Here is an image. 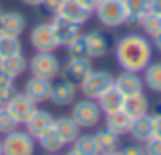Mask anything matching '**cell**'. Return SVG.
I'll return each mask as SVG.
<instances>
[{"label":"cell","mask_w":161,"mask_h":155,"mask_svg":"<svg viewBox=\"0 0 161 155\" xmlns=\"http://www.w3.org/2000/svg\"><path fill=\"white\" fill-rule=\"evenodd\" d=\"M114 51H116V61L121 66V70L142 74V70L152 62L153 44L150 42L146 34L129 32V34H123L116 42Z\"/></svg>","instance_id":"1"},{"label":"cell","mask_w":161,"mask_h":155,"mask_svg":"<svg viewBox=\"0 0 161 155\" xmlns=\"http://www.w3.org/2000/svg\"><path fill=\"white\" fill-rule=\"evenodd\" d=\"M93 13L106 29H119L127 25V8L123 0H101Z\"/></svg>","instance_id":"2"},{"label":"cell","mask_w":161,"mask_h":155,"mask_svg":"<svg viewBox=\"0 0 161 155\" xmlns=\"http://www.w3.org/2000/svg\"><path fill=\"white\" fill-rule=\"evenodd\" d=\"M61 61L55 55V51H36L29 59V72L31 76L44 78V80H57L61 76Z\"/></svg>","instance_id":"3"},{"label":"cell","mask_w":161,"mask_h":155,"mask_svg":"<svg viewBox=\"0 0 161 155\" xmlns=\"http://www.w3.org/2000/svg\"><path fill=\"white\" fill-rule=\"evenodd\" d=\"M70 117L82 127V129H93L99 127L103 121V112L93 99H76L70 106Z\"/></svg>","instance_id":"4"},{"label":"cell","mask_w":161,"mask_h":155,"mask_svg":"<svg viewBox=\"0 0 161 155\" xmlns=\"http://www.w3.org/2000/svg\"><path fill=\"white\" fill-rule=\"evenodd\" d=\"M36 140L25 131L15 129L2 136V155H34Z\"/></svg>","instance_id":"5"},{"label":"cell","mask_w":161,"mask_h":155,"mask_svg":"<svg viewBox=\"0 0 161 155\" xmlns=\"http://www.w3.org/2000/svg\"><path fill=\"white\" fill-rule=\"evenodd\" d=\"M114 85V76L108 72V70H103V68H93L87 78L78 85L80 93H82V97L86 99H93L97 100L106 89H110Z\"/></svg>","instance_id":"6"},{"label":"cell","mask_w":161,"mask_h":155,"mask_svg":"<svg viewBox=\"0 0 161 155\" xmlns=\"http://www.w3.org/2000/svg\"><path fill=\"white\" fill-rule=\"evenodd\" d=\"M29 44L34 51H57L59 44L53 32V27L49 21L38 23L31 29L29 32Z\"/></svg>","instance_id":"7"},{"label":"cell","mask_w":161,"mask_h":155,"mask_svg":"<svg viewBox=\"0 0 161 155\" xmlns=\"http://www.w3.org/2000/svg\"><path fill=\"white\" fill-rule=\"evenodd\" d=\"M93 70V62L91 59H74V57H68L66 62L61 66V76L63 80L74 83V85H80L86 78L87 74Z\"/></svg>","instance_id":"8"},{"label":"cell","mask_w":161,"mask_h":155,"mask_svg":"<svg viewBox=\"0 0 161 155\" xmlns=\"http://www.w3.org/2000/svg\"><path fill=\"white\" fill-rule=\"evenodd\" d=\"M4 108H6V110L10 112V115L17 121V125H25V123L34 115V112L38 110V104H36L34 100H31L23 91H19Z\"/></svg>","instance_id":"9"},{"label":"cell","mask_w":161,"mask_h":155,"mask_svg":"<svg viewBox=\"0 0 161 155\" xmlns=\"http://www.w3.org/2000/svg\"><path fill=\"white\" fill-rule=\"evenodd\" d=\"M78 99V85L66 82V80H53L51 83V97H49V102L57 108H66V106H72V102Z\"/></svg>","instance_id":"10"},{"label":"cell","mask_w":161,"mask_h":155,"mask_svg":"<svg viewBox=\"0 0 161 155\" xmlns=\"http://www.w3.org/2000/svg\"><path fill=\"white\" fill-rule=\"evenodd\" d=\"M51 27H53V32H55V38H57V44L59 47H66L74 38H78L82 34V25L78 23H72L61 15H55L51 17Z\"/></svg>","instance_id":"11"},{"label":"cell","mask_w":161,"mask_h":155,"mask_svg":"<svg viewBox=\"0 0 161 155\" xmlns=\"http://www.w3.org/2000/svg\"><path fill=\"white\" fill-rule=\"evenodd\" d=\"M51 83L49 80H44V78H36V76H31L27 78V82L23 85V93L34 100L36 104H44V102H49V97H51Z\"/></svg>","instance_id":"12"},{"label":"cell","mask_w":161,"mask_h":155,"mask_svg":"<svg viewBox=\"0 0 161 155\" xmlns=\"http://www.w3.org/2000/svg\"><path fill=\"white\" fill-rule=\"evenodd\" d=\"M27 30V17L21 12H2L0 15V36L19 38Z\"/></svg>","instance_id":"13"},{"label":"cell","mask_w":161,"mask_h":155,"mask_svg":"<svg viewBox=\"0 0 161 155\" xmlns=\"http://www.w3.org/2000/svg\"><path fill=\"white\" fill-rule=\"evenodd\" d=\"M114 87L123 95H136L142 93L144 89V82H142V76L138 72H129V70H121V74L114 76Z\"/></svg>","instance_id":"14"},{"label":"cell","mask_w":161,"mask_h":155,"mask_svg":"<svg viewBox=\"0 0 161 155\" xmlns=\"http://www.w3.org/2000/svg\"><path fill=\"white\" fill-rule=\"evenodd\" d=\"M57 15L72 21V23H78V25H86L91 17H93V12L87 10L86 6H82L78 0H63V4L59 6V12Z\"/></svg>","instance_id":"15"},{"label":"cell","mask_w":161,"mask_h":155,"mask_svg":"<svg viewBox=\"0 0 161 155\" xmlns=\"http://www.w3.org/2000/svg\"><path fill=\"white\" fill-rule=\"evenodd\" d=\"M53 119H55V117H53L47 110H40V108H38V110L34 112V115H32L23 127H25V131L36 140L38 136H42L44 132H47V131L53 127Z\"/></svg>","instance_id":"16"},{"label":"cell","mask_w":161,"mask_h":155,"mask_svg":"<svg viewBox=\"0 0 161 155\" xmlns=\"http://www.w3.org/2000/svg\"><path fill=\"white\" fill-rule=\"evenodd\" d=\"M27 70H29V59L23 53H15V55L0 59V72L14 78V80L21 78Z\"/></svg>","instance_id":"17"},{"label":"cell","mask_w":161,"mask_h":155,"mask_svg":"<svg viewBox=\"0 0 161 155\" xmlns=\"http://www.w3.org/2000/svg\"><path fill=\"white\" fill-rule=\"evenodd\" d=\"M53 131L68 144H72L80 134H82V127H80L70 115H61V117H55L53 119Z\"/></svg>","instance_id":"18"},{"label":"cell","mask_w":161,"mask_h":155,"mask_svg":"<svg viewBox=\"0 0 161 155\" xmlns=\"http://www.w3.org/2000/svg\"><path fill=\"white\" fill-rule=\"evenodd\" d=\"M129 136L135 140V142H140L144 144L146 140H150L153 136V123H152V115L146 114V115H140V117H135L133 123H131V129H129Z\"/></svg>","instance_id":"19"},{"label":"cell","mask_w":161,"mask_h":155,"mask_svg":"<svg viewBox=\"0 0 161 155\" xmlns=\"http://www.w3.org/2000/svg\"><path fill=\"white\" fill-rule=\"evenodd\" d=\"M131 123H133V117L127 112H123V110H116V112L104 114V127H108L110 131H114L119 136L129 134Z\"/></svg>","instance_id":"20"},{"label":"cell","mask_w":161,"mask_h":155,"mask_svg":"<svg viewBox=\"0 0 161 155\" xmlns=\"http://www.w3.org/2000/svg\"><path fill=\"white\" fill-rule=\"evenodd\" d=\"M87 38V47H89V59L91 61H97V59H103L108 55V49H110V44H108V38L101 32V30H91L86 34Z\"/></svg>","instance_id":"21"},{"label":"cell","mask_w":161,"mask_h":155,"mask_svg":"<svg viewBox=\"0 0 161 155\" xmlns=\"http://www.w3.org/2000/svg\"><path fill=\"white\" fill-rule=\"evenodd\" d=\"M123 112H127L133 119L150 114V100L144 93H136V95H129L123 100Z\"/></svg>","instance_id":"22"},{"label":"cell","mask_w":161,"mask_h":155,"mask_svg":"<svg viewBox=\"0 0 161 155\" xmlns=\"http://www.w3.org/2000/svg\"><path fill=\"white\" fill-rule=\"evenodd\" d=\"M123 100H125V97L112 85L110 89H106V91L97 99V104H99V108H101V112H103V115H104V114L121 110V108H123Z\"/></svg>","instance_id":"23"},{"label":"cell","mask_w":161,"mask_h":155,"mask_svg":"<svg viewBox=\"0 0 161 155\" xmlns=\"http://www.w3.org/2000/svg\"><path fill=\"white\" fill-rule=\"evenodd\" d=\"M127 8V25L140 27L144 15L150 12V0H123Z\"/></svg>","instance_id":"24"},{"label":"cell","mask_w":161,"mask_h":155,"mask_svg":"<svg viewBox=\"0 0 161 155\" xmlns=\"http://www.w3.org/2000/svg\"><path fill=\"white\" fill-rule=\"evenodd\" d=\"M142 82L144 87L155 95H161V61L150 62L142 70Z\"/></svg>","instance_id":"25"},{"label":"cell","mask_w":161,"mask_h":155,"mask_svg":"<svg viewBox=\"0 0 161 155\" xmlns=\"http://www.w3.org/2000/svg\"><path fill=\"white\" fill-rule=\"evenodd\" d=\"M36 144L40 146V149H42L44 153H61L63 147L66 146V142L53 131V127H51L47 132H44L42 136H38V138H36Z\"/></svg>","instance_id":"26"},{"label":"cell","mask_w":161,"mask_h":155,"mask_svg":"<svg viewBox=\"0 0 161 155\" xmlns=\"http://www.w3.org/2000/svg\"><path fill=\"white\" fill-rule=\"evenodd\" d=\"M70 146L78 155H101V147L95 140V134H80Z\"/></svg>","instance_id":"27"},{"label":"cell","mask_w":161,"mask_h":155,"mask_svg":"<svg viewBox=\"0 0 161 155\" xmlns=\"http://www.w3.org/2000/svg\"><path fill=\"white\" fill-rule=\"evenodd\" d=\"M95 134V140L101 147V151H112V149H118L119 147V134H116L114 131H110L108 127H103L99 131L93 132Z\"/></svg>","instance_id":"28"},{"label":"cell","mask_w":161,"mask_h":155,"mask_svg":"<svg viewBox=\"0 0 161 155\" xmlns=\"http://www.w3.org/2000/svg\"><path fill=\"white\" fill-rule=\"evenodd\" d=\"M17 93L19 91H17L15 80L0 72V106H6Z\"/></svg>","instance_id":"29"},{"label":"cell","mask_w":161,"mask_h":155,"mask_svg":"<svg viewBox=\"0 0 161 155\" xmlns=\"http://www.w3.org/2000/svg\"><path fill=\"white\" fill-rule=\"evenodd\" d=\"M140 29L144 30V34L146 36H150V38H155V36H159L161 34V13H157V12H148L146 15H144V19H142V23H140Z\"/></svg>","instance_id":"30"},{"label":"cell","mask_w":161,"mask_h":155,"mask_svg":"<svg viewBox=\"0 0 161 155\" xmlns=\"http://www.w3.org/2000/svg\"><path fill=\"white\" fill-rule=\"evenodd\" d=\"M66 53L68 57L74 59H89V47H87V38L82 32L78 38H74L68 45H66Z\"/></svg>","instance_id":"31"},{"label":"cell","mask_w":161,"mask_h":155,"mask_svg":"<svg viewBox=\"0 0 161 155\" xmlns=\"http://www.w3.org/2000/svg\"><path fill=\"white\" fill-rule=\"evenodd\" d=\"M15 53H23L21 40L12 36H0V59L15 55Z\"/></svg>","instance_id":"32"},{"label":"cell","mask_w":161,"mask_h":155,"mask_svg":"<svg viewBox=\"0 0 161 155\" xmlns=\"http://www.w3.org/2000/svg\"><path fill=\"white\" fill-rule=\"evenodd\" d=\"M19 125H17V121L10 115V112L4 108V106H0V134H8V132H12V131H15Z\"/></svg>","instance_id":"33"},{"label":"cell","mask_w":161,"mask_h":155,"mask_svg":"<svg viewBox=\"0 0 161 155\" xmlns=\"http://www.w3.org/2000/svg\"><path fill=\"white\" fill-rule=\"evenodd\" d=\"M61 4H63V0H42V4L38 6V10H40L42 15H51V17H55Z\"/></svg>","instance_id":"34"},{"label":"cell","mask_w":161,"mask_h":155,"mask_svg":"<svg viewBox=\"0 0 161 155\" xmlns=\"http://www.w3.org/2000/svg\"><path fill=\"white\" fill-rule=\"evenodd\" d=\"M119 153L121 155H146V149H144V144L133 140L131 144H125L123 147H119Z\"/></svg>","instance_id":"35"},{"label":"cell","mask_w":161,"mask_h":155,"mask_svg":"<svg viewBox=\"0 0 161 155\" xmlns=\"http://www.w3.org/2000/svg\"><path fill=\"white\" fill-rule=\"evenodd\" d=\"M144 149H146V155H161V138L152 136L150 140L144 142Z\"/></svg>","instance_id":"36"},{"label":"cell","mask_w":161,"mask_h":155,"mask_svg":"<svg viewBox=\"0 0 161 155\" xmlns=\"http://www.w3.org/2000/svg\"><path fill=\"white\" fill-rule=\"evenodd\" d=\"M152 123H153V136L161 138V112L152 115Z\"/></svg>","instance_id":"37"},{"label":"cell","mask_w":161,"mask_h":155,"mask_svg":"<svg viewBox=\"0 0 161 155\" xmlns=\"http://www.w3.org/2000/svg\"><path fill=\"white\" fill-rule=\"evenodd\" d=\"M82 6H86L87 10H91V12H95V8H97V4L101 2V0H78Z\"/></svg>","instance_id":"38"},{"label":"cell","mask_w":161,"mask_h":155,"mask_svg":"<svg viewBox=\"0 0 161 155\" xmlns=\"http://www.w3.org/2000/svg\"><path fill=\"white\" fill-rule=\"evenodd\" d=\"M150 10L161 13V0H150Z\"/></svg>","instance_id":"39"},{"label":"cell","mask_w":161,"mask_h":155,"mask_svg":"<svg viewBox=\"0 0 161 155\" xmlns=\"http://www.w3.org/2000/svg\"><path fill=\"white\" fill-rule=\"evenodd\" d=\"M21 2H23L25 6H29V8H38V6L42 4V0H21Z\"/></svg>","instance_id":"40"},{"label":"cell","mask_w":161,"mask_h":155,"mask_svg":"<svg viewBox=\"0 0 161 155\" xmlns=\"http://www.w3.org/2000/svg\"><path fill=\"white\" fill-rule=\"evenodd\" d=\"M153 47H155V49H157V51L161 53V34L153 38Z\"/></svg>","instance_id":"41"},{"label":"cell","mask_w":161,"mask_h":155,"mask_svg":"<svg viewBox=\"0 0 161 155\" xmlns=\"http://www.w3.org/2000/svg\"><path fill=\"white\" fill-rule=\"evenodd\" d=\"M101 155H121V153H119V147H118V149H112V151H101Z\"/></svg>","instance_id":"42"},{"label":"cell","mask_w":161,"mask_h":155,"mask_svg":"<svg viewBox=\"0 0 161 155\" xmlns=\"http://www.w3.org/2000/svg\"><path fill=\"white\" fill-rule=\"evenodd\" d=\"M64 155H78V153H76V151H74V149H72V147H70V149H68V151H66V153H64Z\"/></svg>","instance_id":"43"},{"label":"cell","mask_w":161,"mask_h":155,"mask_svg":"<svg viewBox=\"0 0 161 155\" xmlns=\"http://www.w3.org/2000/svg\"><path fill=\"white\" fill-rule=\"evenodd\" d=\"M0 155H2V138H0Z\"/></svg>","instance_id":"44"},{"label":"cell","mask_w":161,"mask_h":155,"mask_svg":"<svg viewBox=\"0 0 161 155\" xmlns=\"http://www.w3.org/2000/svg\"><path fill=\"white\" fill-rule=\"evenodd\" d=\"M46 155H59V153H46Z\"/></svg>","instance_id":"45"},{"label":"cell","mask_w":161,"mask_h":155,"mask_svg":"<svg viewBox=\"0 0 161 155\" xmlns=\"http://www.w3.org/2000/svg\"><path fill=\"white\" fill-rule=\"evenodd\" d=\"M0 15H2V6H0Z\"/></svg>","instance_id":"46"}]
</instances>
